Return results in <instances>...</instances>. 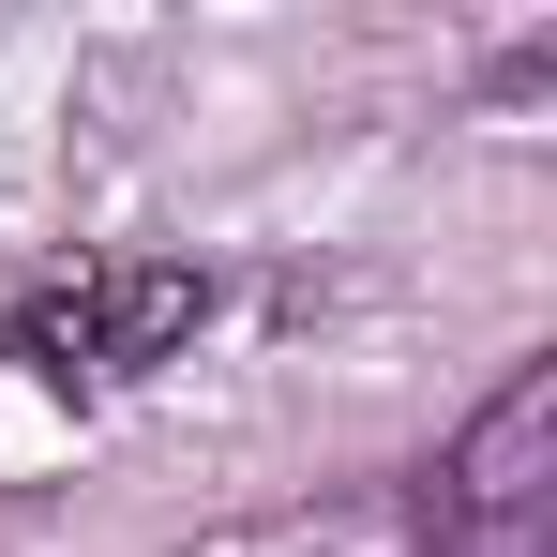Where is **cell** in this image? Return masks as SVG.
<instances>
[{
  "label": "cell",
  "instance_id": "1",
  "mask_svg": "<svg viewBox=\"0 0 557 557\" xmlns=\"http://www.w3.org/2000/svg\"><path fill=\"white\" fill-rule=\"evenodd\" d=\"M196 317H211V286H196L182 257H121V272H61V286H30V301L0 317V362L61 376V392H76V376H151Z\"/></svg>",
  "mask_w": 557,
  "mask_h": 557
}]
</instances>
